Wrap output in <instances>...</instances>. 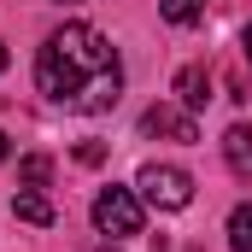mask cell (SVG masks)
<instances>
[{"mask_svg": "<svg viewBox=\"0 0 252 252\" xmlns=\"http://www.w3.org/2000/svg\"><path fill=\"white\" fill-rule=\"evenodd\" d=\"M12 211H18V223H35V229H53V223H59L53 199H47L41 188H18L12 193Z\"/></svg>", "mask_w": 252, "mask_h": 252, "instance_id": "8992f818", "label": "cell"}, {"mask_svg": "<svg viewBox=\"0 0 252 252\" xmlns=\"http://www.w3.org/2000/svg\"><path fill=\"white\" fill-rule=\"evenodd\" d=\"M241 47H247V64H252V24L241 30Z\"/></svg>", "mask_w": 252, "mask_h": 252, "instance_id": "7c38bea8", "label": "cell"}, {"mask_svg": "<svg viewBox=\"0 0 252 252\" xmlns=\"http://www.w3.org/2000/svg\"><path fill=\"white\" fill-rule=\"evenodd\" d=\"M223 158H229L235 176H252V129L247 124H235L229 135H223Z\"/></svg>", "mask_w": 252, "mask_h": 252, "instance_id": "52a82bcc", "label": "cell"}, {"mask_svg": "<svg viewBox=\"0 0 252 252\" xmlns=\"http://www.w3.org/2000/svg\"><path fill=\"white\" fill-rule=\"evenodd\" d=\"M100 158H106L100 141H82V147H76V164H100Z\"/></svg>", "mask_w": 252, "mask_h": 252, "instance_id": "8fae6325", "label": "cell"}, {"mask_svg": "<svg viewBox=\"0 0 252 252\" xmlns=\"http://www.w3.org/2000/svg\"><path fill=\"white\" fill-rule=\"evenodd\" d=\"M164 24H199L205 18V0H158Z\"/></svg>", "mask_w": 252, "mask_h": 252, "instance_id": "30bf717a", "label": "cell"}, {"mask_svg": "<svg viewBox=\"0 0 252 252\" xmlns=\"http://www.w3.org/2000/svg\"><path fill=\"white\" fill-rule=\"evenodd\" d=\"M18 182H24V188H47V182H53V158H41V153H30V158L18 164Z\"/></svg>", "mask_w": 252, "mask_h": 252, "instance_id": "9c48e42d", "label": "cell"}, {"mask_svg": "<svg viewBox=\"0 0 252 252\" xmlns=\"http://www.w3.org/2000/svg\"><path fill=\"white\" fill-rule=\"evenodd\" d=\"M135 188H141V205H158V211L193 205V176L182 170V164H141Z\"/></svg>", "mask_w": 252, "mask_h": 252, "instance_id": "7a4b0ae2", "label": "cell"}, {"mask_svg": "<svg viewBox=\"0 0 252 252\" xmlns=\"http://www.w3.org/2000/svg\"><path fill=\"white\" fill-rule=\"evenodd\" d=\"M141 193L135 188H100L94 193V229L106 235V241H129V235H141Z\"/></svg>", "mask_w": 252, "mask_h": 252, "instance_id": "3957f363", "label": "cell"}, {"mask_svg": "<svg viewBox=\"0 0 252 252\" xmlns=\"http://www.w3.org/2000/svg\"><path fill=\"white\" fill-rule=\"evenodd\" d=\"M0 70H6V47H0Z\"/></svg>", "mask_w": 252, "mask_h": 252, "instance_id": "5bb4252c", "label": "cell"}, {"mask_svg": "<svg viewBox=\"0 0 252 252\" xmlns=\"http://www.w3.org/2000/svg\"><path fill=\"white\" fill-rule=\"evenodd\" d=\"M229 247L252 252V205H235V211H229Z\"/></svg>", "mask_w": 252, "mask_h": 252, "instance_id": "ba28073f", "label": "cell"}, {"mask_svg": "<svg viewBox=\"0 0 252 252\" xmlns=\"http://www.w3.org/2000/svg\"><path fill=\"white\" fill-rule=\"evenodd\" d=\"M0 158H6V135H0Z\"/></svg>", "mask_w": 252, "mask_h": 252, "instance_id": "4fadbf2b", "label": "cell"}, {"mask_svg": "<svg viewBox=\"0 0 252 252\" xmlns=\"http://www.w3.org/2000/svg\"><path fill=\"white\" fill-rule=\"evenodd\" d=\"M35 88L64 112H112L124 94V64L94 24H64L35 53Z\"/></svg>", "mask_w": 252, "mask_h": 252, "instance_id": "6da1fadb", "label": "cell"}, {"mask_svg": "<svg viewBox=\"0 0 252 252\" xmlns=\"http://www.w3.org/2000/svg\"><path fill=\"white\" fill-rule=\"evenodd\" d=\"M100 252H118V247H100Z\"/></svg>", "mask_w": 252, "mask_h": 252, "instance_id": "9a60e30c", "label": "cell"}, {"mask_svg": "<svg viewBox=\"0 0 252 252\" xmlns=\"http://www.w3.org/2000/svg\"><path fill=\"white\" fill-rule=\"evenodd\" d=\"M141 135H158V141H199V124H193V112L182 106H147L141 112Z\"/></svg>", "mask_w": 252, "mask_h": 252, "instance_id": "277c9868", "label": "cell"}, {"mask_svg": "<svg viewBox=\"0 0 252 252\" xmlns=\"http://www.w3.org/2000/svg\"><path fill=\"white\" fill-rule=\"evenodd\" d=\"M205 100H211V70L205 64H182L176 70V106L182 112H199Z\"/></svg>", "mask_w": 252, "mask_h": 252, "instance_id": "5b68a950", "label": "cell"}]
</instances>
